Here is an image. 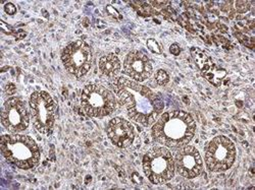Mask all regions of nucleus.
I'll use <instances>...</instances> for the list:
<instances>
[{"label":"nucleus","instance_id":"16","mask_svg":"<svg viewBox=\"0 0 255 190\" xmlns=\"http://www.w3.org/2000/svg\"><path fill=\"white\" fill-rule=\"evenodd\" d=\"M155 80L159 84V86H164V84H166L168 82L169 76L166 73V71H164L163 69H159L155 73Z\"/></svg>","mask_w":255,"mask_h":190},{"label":"nucleus","instance_id":"4","mask_svg":"<svg viewBox=\"0 0 255 190\" xmlns=\"http://www.w3.org/2000/svg\"><path fill=\"white\" fill-rule=\"evenodd\" d=\"M175 160L166 147L154 146L143 158V170L153 184H162L175 175Z\"/></svg>","mask_w":255,"mask_h":190},{"label":"nucleus","instance_id":"10","mask_svg":"<svg viewBox=\"0 0 255 190\" xmlns=\"http://www.w3.org/2000/svg\"><path fill=\"white\" fill-rule=\"evenodd\" d=\"M175 167L181 176L193 179L201 174L203 163L199 152L194 146L185 145L176 155Z\"/></svg>","mask_w":255,"mask_h":190},{"label":"nucleus","instance_id":"8","mask_svg":"<svg viewBox=\"0 0 255 190\" xmlns=\"http://www.w3.org/2000/svg\"><path fill=\"white\" fill-rule=\"evenodd\" d=\"M61 60L66 69L77 77L86 74L92 64V51L84 41H76L63 50Z\"/></svg>","mask_w":255,"mask_h":190},{"label":"nucleus","instance_id":"9","mask_svg":"<svg viewBox=\"0 0 255 190\" xmlns=\"http://www.w3.org/2000/svg\"><path fill=\"white\" fill-rule=\"evenodd\" d=\"M1 123L12 133L22 132L28 128L30 117L25 103L19 98H10L4 103L1 111Z\"/></svg>","mask_w":255,"mask_h":190},{"label":"nucleus","instance_id":"3","mask_svg":"<svg viewBox=\"0 0 255 190\" xmlns=\"http://www.w3.org/2000/svg\"><path fill=\"white\" fill-rule=\"evenodd\" d=\"M1 152L12 165L23 170L36 167L40 161V150L36 141L27 135L5 134L1 137Z\"/></svg>","mask_w":255,"mask_h":190},{"label":"nucleus","instance_id":"21","mask_svg":"<svg viewBox=\"0 0 255 190\" xmlns=\"http://www.w3.org/2000/svg\"><path fill=\"white\" fill-rule=\"evenodd\" d=\"M6 92L9 94V95H13L14 92H15V88H14V84L12 83H8L7 87H6Z\"/></svg>","mask_w":255,"mask_h":190},{"label":"nucleus","instance_id":"14","mask_svg":"<svg viewBox=\"0 0 255 190\" xmlns=\"http://www.w3.org/2000/svg\"><path fill=\"white\" fill-rule=\"evenodd\" d=\"M191 53H192V56L196 62V65L198 66L202 74L215 64L212 60L202 50L198 48H192L191 49Z\"/></svg>","mask_w":255,"mask_h":190},{"label":"nucleus","instance_id":"2","mask_svg":"<svg viewBox=\"0 0 255 190\" xmlns=\"http://www.w3.org/2000/svg\"><path fill=\"white\" fill-rule=\"evenodd\" d=\"M196 124L190 114L175 110L164 112L152 127L153 138L167 146L178 149L185 146L193 138Z\"/></svg>","mask_w":255,"mask_h":190},{"label":"nucleus","instance_id":"20","mask_svg":"<svg viewBox=\"0 0 255 190\" xmlns=\"http://www.w3.org/2000/svg\"><path fill=\"white\" fill-rule=\"evenodd\" d=\"M236 36H237V38H239V40L242 42V43H244L245 45H248L249 46V44H248V42H249V38L248 37H246V36H244L243 34H241V33H236L235 34Z\"/></svg>","mask_w":255,"mask_h":190},{"label":"nucleus","instance_id":"13","mask_svg":"<svg viewBox=\"0 0 255 190\" xmlns=\"http://www.w3.org/2000/svg\"><path fill=\"white\" fill-rule=\"evenodd\" d=\"M99 69L104 75L115 77L121 70V62L116 54L111 53L100 58Z\"/></svg>","mask_w":255,"mask_h":190},{"label":"nucleus","instance_id":"12","mask_svg":"<svg viewBox=\"0 0 255 190\" xmlns=\"http://www.w3.org/2000/svg\"><path fill=\"white\" fill-rule=\"evenodd\" d=\"M106 132L112 142L121 149L129 146L135 138L134 128L131 123L120 117L110 121Z\"/></svg>","mask_w":255,"mask_h":190},{"label":"nucleus","instance_id":"7","mask_svg":"<svg viewBox=\"0 0 255 190\" xmlns=\"http://www.w3.org/2000/svg\"><path fill=\"white\" fill-rule=\"evenodd\" d=\"M30 110L35 128L48 134L53 127L56 106L51 96L44 91L34 92L30 98Z\"/></svg>","mask_w":255,"mask_h":190},{"label":"nucleus","instance_id":"15","mask_svg":"<svg viewBox=\"0 0 255 190\" xmlns=\"http://www.w3.org/2000/svg\"><path fill=\"white\" fill-rule=\"evenodd\" d=\"M211 84L215 87H220L224 77L227 75V71L218 65L214 64L205 73L202 74Z\"/></svg>","mask_w":255,"mask_h":190},{"label":"nucleus","instance_id":"17","mask_svg":"<svg viewBox=\"0 0 255 190\" xmlns=\"http://www.w3.org/2000/svg\"><path fill=\"white\" fill-rule=\"evenodd\" d=\"M147 47L151 52H153L155 54H160L161 53V49H160L158 43L154 39H148L147 40Z\"/></svg>","mask_w":255,"mask_h":190},{"label":"nucleus","instance_id":"23","mask_svg":"<svg viewBox=\"0 0 255 190\" xmlns=\"http://www.w3.org/2000/svg\"><path fill=\"white\" fill-rule=\"evenodd\" d=\"M1 27H2V30H3L5 33H7V34H10V33H11L10 28H9L8 26H6L4 22H1Z\"/></svg>","mask_w":255,"mask_h":190},{"label":"nucleus","instance_id":"5","mask_svg":"<svg viewBox=\"0 0 255 190\" xmlns=\"http://www.w3.org/2000/svg\"><path fill=\"white\" fill-rule=\"evenodd\" d=\"M81 104L88 116L101 118L112 114L117 102L110 90L99 84H88L82 92Z\"/></svg>","mask_w":255,"mask_h":190},{"label":"nucleus","instance_id":"1","mask_svg":"<svg viewBox=\"0 0 255 190\" xmlns=\"http://www.w3.org/2000/svg\"><path fill=\"white\" fill-rule=\"evenodd\" d=\"M116 91L129 117L144 126L155 123L163 110L161 99L136 80L124 76L118 78Z\"/></svg>","mask_w":255,"mask_h":190},{"label":"nucleus","instance_id":"19","mask_svg":"<svg viewBox=\"0 0 255 190\" xmlns=\"http://www.w3.org/2000/svg\"><path fill=\"white\" fill-rule=\"evenodd\" d=\"M169 51H171V53L173 54V55H176V56H178L180 53H181V48H180V46L178 45V44H173L172 46H171V48H169Z\"/></svg>","mask_w":255,"mask_h":190},{"label":"nucleus","instance_id":"18","mask_svg":"<svg viewBox=\"0 0 255 190\" xmlns=\"http://www.w3.org/2000/svg\"><path fill=\"white\" fill-rule=\"evenodd\" d=\"M4 10H5V12H6L7 14L12 15V14H14V13L16 12V7H15L12 3L8 2V3H6V4H5V6H4Z\"/></svg>","mask_w":255,"mask_h":190},{"label":"nucleus","instance_id":"6","mask_svg":"<svg viewBox=\"0 0 255 190\" xmlns=\"http://www.w3.org/2000/svg\"><path fill=\"white\" fill-rule=\"evenodd\" d=\"M236 159V147L227 136L212 139L205 149L206 166L212 172H224L230 169Z\"/></svg>","mask_w":255,"mask_h":190},{"label":"nucleus","instance_id":"22","mask_svg":"<svg viewBox=\"0 0 255 190\" xmlns=\"http://www.w3.org/2000/svg\"><path fill=\"white\" fill-rule=\"evenodd\" d=\"M108 10H109V12H111L114 16H116V17L119 16V12H118L112 5H108Z\"/></svg>","mask_w":255,"mask_h":190},{"label":"nucleus","instance_id":"11","mask_svg":"<svg viewBox=\"0 0 255 190\" xmlns=\"http://www.w3.org/2000/svg\"><path fill=\"white\" fill-rule=\"evenodd\" d=\"M126 74L134 80L141 82L152 73V65L148 57L140 51H131L127 55L124 63Z\"/></svg>","mask_w":255,"mask_h":190}]
</instances>
